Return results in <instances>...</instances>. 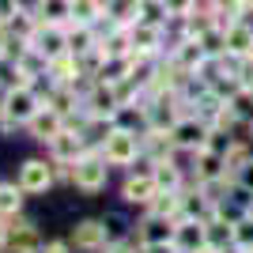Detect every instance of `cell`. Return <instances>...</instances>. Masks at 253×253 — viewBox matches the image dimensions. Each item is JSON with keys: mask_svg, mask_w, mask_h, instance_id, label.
<instances>
[{"mask_svg": "<svg viewBox=\"0 0 253 253\" xmlns=\"http://www.w3.org/2000/svg\"><path fill=\"white\" fill-rule=\"evenodd\" d=\"M170 136H174V144H178V148L201 151V148H208L211 125L204 121V117H185V121H178V125L170 128Z\"/></svg>", "mask_w": 253, "mask_h": 253, "instance_id": "1", "label": "cell"}, {"mask_svg": "<svg viewBox=\"0 0 253 253\" xmlns=\"http://www.w3.org/2000/svg\"><path fill=\"white\" fill-rule=\"evenodd\" d=\"M136 151H140L136 136L125 132V128H114V132L106 136V144H102V155H106L110 167H128V163L136 159Z\"/></svg>", "mask_w": 253, "mask_h": 253, "instance_id": "2", "label": "cell"}, {"mask_svg": "<svg viewBox=\"0 0 253 253\" xmlns=\"http://www.w3.org/2000/svg\"><path fill=\"white\" fill-rule=\"evenodd\" d=\"M106 159H95V155H87L80 159V163H72V181H76V189H84V193H98L106 185Z\"/></svg>", "mask_w": 253, "mask_h": 253, "instance_id": "3", "label": "cell"}, {"mask_svg": "<svg viewBox=\"0 0 253 253\" xmlns=\"http://www.w3.org/2000/svg\"><path fill=\"white\" fill-rule=\"evenodd\" d=\"M223 45L231 57H250L253 53V27L242 19H234L231 27H223Z\"/></svg>", "mask_w": 253, "mask_h": 253, "instance_id": "4", "label": "cell"}, {"mask_svg": "<svg viewBox=\"0 0 253 253\" xmlns=\"http://www.w3.org/2000/svg\"><path fill=\"white\" fill-rule=\"evenodd\" d=\"M38 110H42V106H38V98H34L27 87H11L8 91V117L15 121V125H27Z\"/></svg>", "mask_w": 253, "mask_h": 253, "instance_id": "5", "label": "cell"}, {"mask_svg": "<svg viewBox=\"0 0 253 253\" xmlns=\"http://www.w3.org/2000/svg\"><path fill=\"white\" fill-rule=\"evenodd\" d=\"M49 181H53V170L45 167L42 159L23 163V170H19V189L23 193H45V189H49Z\"/></svg>", "mask_w": 253, "mask_h": 253, "instance_id": "6", "label": "cell"}, {"mask_svg": "<svg viewBox=\"0 0 253 253\" xmlns=\"http://www.w3.org/2000/svg\"><path fill=\"white\" fill-rule=\"evenodd\" d=\"M201 246H208V223H181L174 231V250L178 253H197Z\"/></svg>", "mask_w": 253, "mask_h": 253, "instance_id": "7", "label": "cell"}, {"mask_svg": "<svg viewBox=\"0 0 253 253\" xmlns=\"http://www.w3.org/2000/svg\"><path fill=\"white\" fill-rule=\"evenodd\" d=\"M34 15L45 27H64V23H72V0H38Z\"/></svg>", "mask_w": 253, "mask_h": 253, "instance_id": "8", "label": "cell"}, {"mask_svg": "<svg viewBox=\"0 0 253 253\" xmlns=\"http://www.w3.org/2000/svg\"><path fill=\"white\" fill-rule=\"evenodd\" d=\"M227 174V155L211 148H201L197 151V181H219Z\"/></svg>", "mask_w": 253, "mask_h": 253, "instance_id": "9", "label": "cell"}, {"mask_svg": "<svg viewBox=\"0 0 253 253\" xmlns=\"http://www.w3.org/2000/svg\"><path fill=\"white\" fill-rule=\"evenodd\" d=\"M128 38H132V53H151L159 45V38H163V31H159V23H144V19H136L132 27H128Z\"/></svg>", "mask_w": 253, "mask_h": 253, "instance_id": "10", "label": "cell"}, {"mask_svg": "<svg viewBox=\"0 0 253 253\" xmlns=\"http://www.w3.org/2000/svg\"><path fill=\"white\" fill-rule=\"evenodd\" d=\"M27 125H31L34 140H53V136L64 128V114H57V110L49 106V110H38V114H34Z\"/></svg>", "mask_w": 253, "mask_h": 253, "instance_id": "11", "label": "cell"}, {"mask_svg": "<svg viewBox=\"0 0 253 253\" xmlns=\"http://www.w3.org/2000/svg\"><path fill=\"white\" fill-rule=\"evenodd\" d=\"M106 223H98V219H87V223H80L72 231V242L80 246V250H102L106 246Z\"/></svg>", "mask_w": 253, "mask_h": 253, "instance_id": "12", "label": "cell"}, {"mask_svg": "<svg viewBox=\"0 0 253 253\" xmlns=\"http://www.w3.org/2000/svg\"><path fill=\"white\" fill-rule=\"evenodd\" d=\"M174 231L178 227H170L167 215H151L148 223H144V231H140V242L144 246H163V242H174Z\"/></svg>", "mask_w": 253, "mask_h": 253, "instance_id": "13", "label": "cell"}, {"mask_svg": "<svg viewBox=\"0 0 253 253\" xmlns=\"http://www.w3.org/2000/svg\"><path fill=\"white\" fill-rule=\"evenodd\" d=\"M155 193H159L155 174H144V178H128V181H125V201H132V204L155 201Z\"/></svg>", "mask_w": 253, "mask_h": 253, "instance_id": "14", "label": "cell"}, {"mask_svg": "<svg viewBox=\"0 0 253 253\" xmlns=\"http://www.w3.org/2000/svg\"><path fill=\"white\" fill-rule=\"evenodd\" d=\"M8 242L15 253H42V238H38V231L31 223H19L15 231H8Z\"/></svg>", "mask_w": 253, "mask_h": 253, "instance_id": "15", "label": "cell"}, {"mask_svg": "<svg viewBox=\"0 0 253 253\" xmlns=\"http://www.w3.org/2000/svg\"><path fill=\"white\" fill-rule=\"evenodd\" d=\"M87 106H91V114H95V117H106V114H114L117 106H121V95H117L114 87L98 84L95 91H91V98H87Z\"/></svg>", "mask_w": 253, "mask_h": 253, "instance_id": "16", "label": "cell"}, {"mask_svg": "<svg viewBox=\"0 0 253 253\" xmlns=\"http://www.w3.org/2000/svg\"><path fill=\"white\" fill-rule=\"evenodd\" d=\"M49 144H53V155H57V163H76V155H80V148H84L80 132L72 136V132H64V128L49 140Z\"/></svg>", "mask_w": 253, "mask_h": 253, "instance_id": "17", "label": "cell"}, {"mask_svg": "<svg viewBox=\"0 0 253 253\" xmlns=\"http://www.w3.org/2000/svg\"><path fill=\"white\" fill-rule=\"evenodd\" d=\"M98 15H102V0H72V23L91 27Z\"/></svg>", "mask_w": 253, "mask_h": 253, "instance_id": "18", "label": "cell"}, {"mask_svg": "<svg viewBox=\"0 0 253 253\" xmlns=\"http://www.w3.org/2000/svg\"><path fill=\"white\" fill-rule=\"evenodd\" d=\"M234 250L253 253V215H242V219L234 223Z\"/></svg>", "mask_w": 253, "mask_h": 253, "instance_id": "19", "label": "cell"}, {"mask_svg": "<svg viewBox=\"0 0 253 253\" xmlns=\"http://www.w3.org/2000/svg\"><path fill=\"white\" fill-rule=\"evenodd\" d=\"M19 204H23V189L19 185H0V215L19 211Z\"/></svg>", "mask_w": 253, "mask_h": 253, "instance_id": "20", "label": "cell"}, {"mask_svg": "<svg viewBox=\"0 0 253 253\" xmlns=\"http://www.w3.org/2000/svg\"><path fill=\"white\" fill-rule=\"evenodd\" d=\"M136 11L144 23H163V15H167L163 0H136Z\"/></svg>", "mask_w": 253, "mask_h": 253, "instance_id": "21", "label": "cell"}, {"mask_svg": "<svg viewBox=\"0 0 253 253\" xmlns=\"http://www.w3.org/2000/svg\"><path fill=\"white\" fill-rule=\"evenodd\" d=\"M193 4H197V0H163L167 15H174V19H185V15H193Z\"/></svg>", "mask_w": 253, "mask_h": 253, "instance_id": "22", "label": "cell"}, {"mask_svg": "<svg viewBox=\"0 0 253 253\" xmlns=\"http://www.w3.org/2000/svg\"><path fill=\"white\" fill-rule=\"evenodd\" d=\"M19 0H0V27H8L11 19H15V15H19Z\"/></svg>", "mask_w": 253, "mask_h": 253, "instance_id": "23", "label": "cell"}, {"mask_svg": "<svg viewBox=\"0 0 253 253\" xmlns=\"http://www.w3.org/2000/svg\"><path fill=\"white\" fill-rule=\"evenodd\" d=\"M238 185H242V193L253 197V159L246 163V167H238Z\"/></svg>", "mask_w": 253, "mask_h": 253, "instance_id": "24", "label": "cell"}, {"mask_svg": "<svg viewBox=\"0 0 253 253\" xmlns=\"http://www.w3.org/2000/svg\"><path fill=\"white\" fill-rule=\"evenodd\" d=\"M72 91H61V95H53V110H57V114H68V110H72Z\"/></svg>", "mask_w": 253, "mask_h": 253, "instance_id": "25", "label": "cell"}, {"mask_svg": "<svg viewBox=\"0 0 253 253\" xmlns=\"http://www.w3.org/2000/svg\"><path fill=\"white\" fill-rule=\"evenodd\" d=\"M42 253H68V246L64 242H49V246H42Z\"/></svg>", "mask_w": 253, "mask_h": 253, "instance_id": "26", "label": "cell"}, {"mask_svg": "<svg viewBox=\"0 0 253 253\" xmlns=\"http://www.w3.org/2000/svg\"><path fill=\"white\" fill-rule=\"evenodd\" d=\"M8 114V91H0V117Z\"/></svg>", "mask_w": 253, "mask_h": 253, "instance_id": "27", "label": "cell"}, {"mask_svg": "<svg viewBox=\"0 0 253 253\" xmlns=\"http://www.w3.org/2000/svg\"><path fill=\"white\" fill-rule=\"evenodd\" d=\"M110 253H136V250H132V246H114Z\"/></svg>", "mask_w": 253, "mask_h": 253, "instance_id": "28", "label": "cell"}, {"mask_svg": "<svg viewBox=\"0 0 253 253\" xmlns=\"http://www.w3.org/2000/svg\"><path fill=\"white\" fill-rule=\"evenodd\" d=\"M8 242V227H4V223H0V246Z\"/></svg>", "mask_w": 253, "mask_h": 253, "instance_id": "29", "label": "cell"}, {"mask_svg": "<svg viewBox=\"0 0 253 253\" xmlns=\"http://www.w3.org/2000/svg\"><path fill=\"white\" fill-rule=\"evenodd\" d=\"M197 253H219V250H215V246H201Z\"/></svg>", "mask_w": 253, "mask_h": 253, "instance_id": "30", "label": "cell"}]
</instances>
